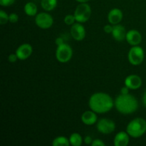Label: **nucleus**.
<instances>
[{
  "label": "nucleus",
  "instance_id": "obj_15",
  "mask_svg": "<svg viewBox=\"0 0 146 146\" xmlns=\"http://www.w3.org/2000/svg\"><path fill=\"white\" fill-rule=\"evenodd\" d=\"M130 135L127 132L121 131L115 135L113 143L115 146H127L129 143Z\"/></svg>",
  "mask_w": 146,
  "mask_h": 146
},
{
  "label": "nucleus",
  "instance_id": "obj_14",
  "mask_svg": "<svg viewBox=\"0 0 146 146\" xmlns=\"http://www.w3.org/2000/svg\"><path fill=\"white\" fill-rule=\"evenodd\" d=\"M123 19V12L118 8L112 9L108 14V20L111 24H118Z\"/></svg>",
  "mask_w": 146,
  "mask_h": 146
},
{
  "label": "nucleus",
  "instance_id": "obj_30",
  "mask_svg": "<svg viewBox=\"0 0 146 146\" xmlns=\"http://www.w3.org/2000/svg\"><path fill=\"white\" fill-rule=\"evenodd\" d=\"M55 42H56V44L57 45V46L59 45H61V44H63L64 43V39H63L62 38H61V37H58V38H57L56 39Z\"/></svg>",
  "mask_w": 146,
  "mask_h": 146
},
{
  "label": "nucleus",
  "instance_id": "obj_19",
  "mask_svg": "<svg viewBox=\"0 0 146 146\" xmlns=\"http://www.w3.org/2000/svg\"><path fill=\"white\" fill-rule=\"evenodd\" d=\"M70 145L73 146H80L83 143V139L79 133H74L69 137Z\"/></svg>",
  "mask_w": 146,
  "mask_h": 146
},
{
  "label": "nucleus",
  "instance_id": "obj_1",
  "mask_svg": "<svg viewBox=\"0 0 146 146\" xmlns=\"http://www.w3.org/2000/svg\"><path fill=\"white\" fill-rule=\"evenodd\" d=\"M114 101L108 94L98 92L94 94L89 98L88 106L96 113H106L113 108Z\"/></svg>",
  "mask_w": 146,
  "mask_h": 146
},
{
  "label": "nucleus",
  "instance_id": "obj_3",
  "mask_svg": "<svg viewBox=\"0 0 146 146\" xmlns=\"http://www.w3.org/2000/svg\"><path fill=\"white\" fill-rule=\"evenodd\" d=\"M126 132L132 138H140L146 132V121L142 118L132 120L127 125Z\"/></svg>",
  "mask_w": 146,
  "mask_h": 146
},
{
  "label": "nucleus",
  "instance_id": "obj_4",
  "mask_svg": "<svg viewBox=\"0 0 146 146\" xmlns=\"http://www.w3.org/2000/svg\"><path fill=\"white\" fill-rule=\"evenodd\" d=\"M74 15L77 22H86L91 15V7L86 3H81L77 6Z\"/></svg>",
  "mask_w": 146,
  "mask_h": 146
},
{
  "label": "nucleus",
  "instance_id": "obj_17",
  "mask_svg": "<svg viewBox=\"0 0 146 146\" xmlns=\"http://www.w3.org/2000/svg\"><path fill=\"white\" fill-rule=\"evenodd\" d=\"M37 6L34 2H28L24 6V12L29 17H34L37 14Z\"/></svg>",
  "mask_w": 146,
  "mask_h": 146
},
{
  "label": "nucleus",
  "instance_id": "obj_25",
  "mask_svg": "<svg viewBox=\"0 0 146 146\" xmlns=\"http://www.w3.org/2000/svg\"><path fill=\"white\" fill-rule=\"evenodd\" d=\"M91 145L92 146H105L106 144L101 141V139H96L94 140L91 143Z\"/></svg>",
  "mask_w": 146,
  "mask_h": 146
},
{
  "label": "nucleus",
  "instance_id": "obj_5",
  "mask_svg": "<svg viewBox=\"0 0 146 146\" xmlns=\"http://www.w3.org/2000/svg\"><path fill=\"white\" fill-rule=\"evenodd\" d=\"M73 56V50L68 44L64 43L58 46L56 51V58L60 63H67Z\"/></svg>",
  "mask_w": 146,
  "mask_h": 146
},
{
  "label": "nucleus",
  "instance_id": "obj_9",
  "mask_svg": "<svg viewBox=\"0 0 146 146\" xmlns=\"http://www.w3.org/2000/svg\"><path fill=\"white\" fill-rule=\"evenodd\" d=\"M71 36L76 41H82L86 36V29L81 23H74L71 25Z\"/></svg>",
  "mask_w": 146,
  "mask_h": 146
},
{
  "label": "nucleus",
  "instance_id": "obj_18",
  "mask_svg": "<svg viewBox=\"0 0 146 146\" xmlns=\"http://www.w3.org/2000/svg\"><path fill=\"white\" fill-rule=\"evenodd\" d=\"M41 5L45 11H52L56 7L57 0H41Z\"/></svg>",
  "mask_w": 146,
  "mask_h": 146
},
{
  "label": "nucleus",
  "instance_id": "obj_21",
  "mask_svg": "<svg viewBox=\"0 0 146 146\" xmlns=\"http://www.w3.org/2000/svg\"><path fill=\"white\" fill-rule=\"evenodd\" d=\"M9 22V15L3 10L0 11V24L4 25Z\"/></svg>",
  "mask_w": 146,
  "mask_h": 146
},
{
  "label": "nucleus",
  "instance_id": "obj_31",
  "mask_svg": "<svg viewBox=\"0 0 146 146\" xmlns=\"http://www.w3.org/2000/svg\"><path fill=\"white\" fill-rule=\"evenodd\" d=\"M143 102L144 106L146 107V91H145V92L144 93L143 96Z\"/></svg>",
  "mask_w": 146,
  "mask_h": 146
},
{
  "label": "nucleus",
  "instance_id": "obj_22",
  "mask_svg": "<svg viewBox=\"0 0 146 146\" xmlns=\"http://www.w3.org/2000/svg\"><path fill=\"white\" fill-rule=\"evenodd\" d=\"M76 18L74 17V15H71V14H68V15H66L64 18V22L66 25H73V24L75 23Z\"/></svg>",
  "mask_w": 146,
  "mask_h": 146
},
{
  "label": "nucleus",
  "instance_id": "obj_8",
  "mask_svg": "<svg viewBox=\"0 0 146 146\" xmlns=\"http://www.w3.org/2000/svg\"><path fill=\"white\" fill-rule=\"evenodd\" d=\"M97 129L103 134H110L115 129V124L113 121L108 118H102L97 123Z\"/></svg>",
  "mask_w": 146,
  "mask_h": 146
},
{
  "label": "nucleus",
  "instance_id": "obj_27",
  "mask_svg": "<svg viewBox=\"0 0 146 146\" xmlns=\"http://www.w3.org/2000/svg\"><path fill=\"white\" fill-rule=\"evenodd\" d=\"M113 27H112L111 25H109V24H107L104 27V30L106 34H111L113 31Z\"/></svg>",
  "mask_w": 146,
  "mask_h": 146
},
{
  "label": "nucleus",
  "instance_id": "obj_13",
  "mask_svg": "<svg viewBox=\"0 0 146 146\" xmlns=\"http://www.w3.org/2000/svg\"><path fill=\"white\" fill-rule=\"evenodd\" d=\"M126 34L127 31L125 27L122 25H120L119 24L113 26V29L111 33L113 38L118 41H122L125 39Z\"/></svg>",
  "mask_w": 146,
  "mask_h": 146
},
{
  "label": "nucleus",
  "instance_id": "obj_32",
  "mask_svg": "<svg viewBox=\"0 0 146 146\" xmlns=\"http://www.w3.org/2000/svg\"><path fill=\"white\" fill-rule=\"evenodd\" d=\"M76 1H78V2L79 3H87L88 1H90V0H76Z\"/></svg>",
  "mask_w": 146,
  "mask_h": 146
},
{
  "label": "nucleus",
  "instance_id": "obj_11",
  "mask_svg": "<svg viewBox=\"0 0 146 146\" xmlns=\"http://www.w3.org/2000/svg\"><path fill=\"white\" fill-rule=\"evenodd\" d=\"M125 39H126L127 42L133 46H138L142 41V36L138 31L132 29L127 31Z\"/></svg>",
  "mask_w": 146,
  "mask_h": 146
},
{
  "label": "nucleus",
  "instance_id": "obj_12",
  "mask_svg": "<svg viewBox=\"0 0 146 146\" xmlns=\"http://www.w3.org/2000/svg\"><path fill=\"white\" fill-rule=\"evenodd\" d=\"M142 85V79L138 75L132 74L127 76L125 79V86L131 90L138 89Z\"/></svg>",
  "mask_w": 146,
  "mask_h": 146
},
{
  "label": "nucleus",
  "instance_id": "obj_29",
  "mask_svg": "<svg viewBox=\"0 0 146 146\" xmlns=\"http://www.w3.org/2000/svg\"><path fill=\"white\" fill-rule=\"evenodd\" d=\"M129 90L130 88H128V87H127L126 86H123L122 88H121V94H124V95H125V94H129Z\"/></svg>",
  "mask_w": 146,
  "mask_h": 146
},
{
  "label": "nucleus",
  "instance_id": "obj_6",
  "mask_svg": "<svg viewBox=\"0 0 146 146\" xmlns=\"http://www.w3.org/2000/svg\"><path fill=\"white\" fill-rule=\"evenodd\" d=\"M130 64L133 66H138L142 64L144 60V51L139 46H133L130 49L128 55Z\"/></svg>",
  "mask_w": 146,
  "mask_h": 146
},
{
  "label": "nucleus",
  "instance_id": "obj_16",
  "mask_svg": "<svg viewBox=\"0 0 146 146\" xmlns=\"http://www.w3.org/2000/svg\"><path fill=\"white\" fill-rule=\"evenodd\" d=\"M97 115L96 113L91 111H85L81 115V121L85 125H94L97 122Z\"/></svg>",
  "mask_w": 146,
  "mask_h": 146
},
{
  "label": "nucleus",
  "instance_id": "obj_2",
  "mask_svg": "<svg viewBox=\"0 0 146 146\" xmlns=\"http://www.w3.org/2000/svg\"><path fill=\"white\" fill-rule=\"evenodd\" d=\"M117 111L122 114L128 115L135 112L138 108V100L131 94H121L115 100Z\"/></svg>",
  "mask_w": 146,
  "mask_h": 146
},
{
  "label": "nucleus",
  "instance_id": "obj_24",
  "mask_svg": "<svg viewBox=\"0 0 146 146\" xmlns=\"http://www.w3.org/2000/svg\"><path fill=\"white\" fill-rule=\"evenodd\" d=\"M15 0H0V5L2 7H9L14 4Z\"/></svg>",
  "mask_w": 146,
  "mask_h": 146
},
{
  "label": "nucleus",
  "instance_id": "obj_23",
  "mask_svg": "<svg viewBox=\"0 0 146 146\" xmlns=\"http://www.w3.org/2000/svg\"><path fill=\"white\" fill-rule=\"evenodd\" d=\"M19 20V16L16 13H11L9 15V22L17 23Z\"/></svg>",
  "mask_w": 146,
  "mask_h": 146
},
{
  "label": "nucleus",
  "instance_id": "obj_7",
  "mask_svg": "<svg viewBox=\"0 0 146 146\" xmlns=\"http://www.w3.org/2000/svg\"><path fill=\"white\" fill-rule=\"evenodd\" d=\"M36 24L42 29H47L52 27L54 24V19L49 14L41 12L36 15Z\"/></svg>",
  "mask_w": 146,
  "mask_h": 146
},
{
  "label": "nucleus",
  "instance_id": "obj_28",
  "mask_svg": "<svg viewBox=\"0 0 146 146\" xmlns=\"http://www.w3.org/2000/svg\"><path fill=\"white\" fill-rule=\"evenodd\" d=\"M84 142L85 143L86 145H90V144L91 145V143H92L93 142L92 138H91V136H89V135H87V136H86L85 138H84Z\"/></svg>",
  "mask_w": 146,
  "mask_h": 146
},
{
  "label": "nucleus",
  "instance_id": "obj_20",
  "mask_svg": "<svg viewBox=\"0 0 146 146\" xmlns=\"http://www.w3.org/2000/svg\"><path fill=\"white\" fill-rule=\"evenodd\" d=\"M54 146H68L70 145L69 139L64 136H58L54 138L52 142Z\"/></svg>",
  "mask_w": 146,
  "mask_h": 146
},
{
  "label": "nucleus",
  "instance_id": "obj_10",
  "mask_svg": "<svg viewBox=\"0 0 146 146\" xmlns=\"http://www.w3.org/2000/svg\"><path fill=\"white\" fill-rule=\"evenodd\" d=\"M33 52L32 46L29 44H23L16 50V54L19 60H26Z\"/></svg>",
  "mask_w": 146,
  "mask_h": 146
},
{
  "label": "nucleus",
  "instance_id": "obj_26",
  "mask_svg": "<svg viewBox=\"0 0 146 146\" xmlns=\"http://www.w3.org/2000/svg\"><path fill=\"white\" fill-rule=\"evenodd\" d=\"M17 59H19L18 57H17V54H11L8 57V60L10 63H14L17 61Z\"/></svg>",
  "mask_w": 146,
  "mask_h": 146
}]
</instances>
